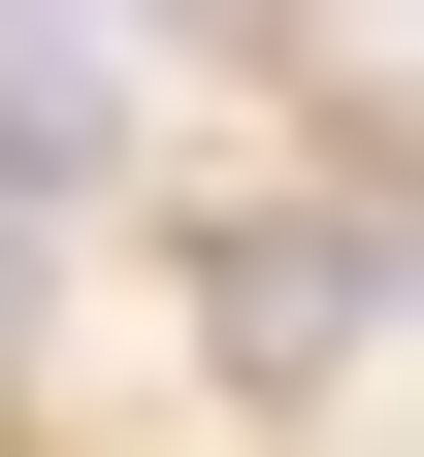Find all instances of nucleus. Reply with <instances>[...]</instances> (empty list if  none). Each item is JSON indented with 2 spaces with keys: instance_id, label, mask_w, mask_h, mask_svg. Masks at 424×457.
Masks as SVG:
<instances>
[{
  "instance_id": "1",
  "label": "nucleus",
  "mask_w": 424,
  "mask_h": 457,
  "mask_svg": "<svg viewBox=\"0 0 424 457\" xmlns=\"http://www.w3.org/2000/svg\"><path fill=\"white\" fill-rule=\"evenodd\" d=\"M98 163H131V33L0 0V196H98Z\"/></svg>"
}]
</instances>
